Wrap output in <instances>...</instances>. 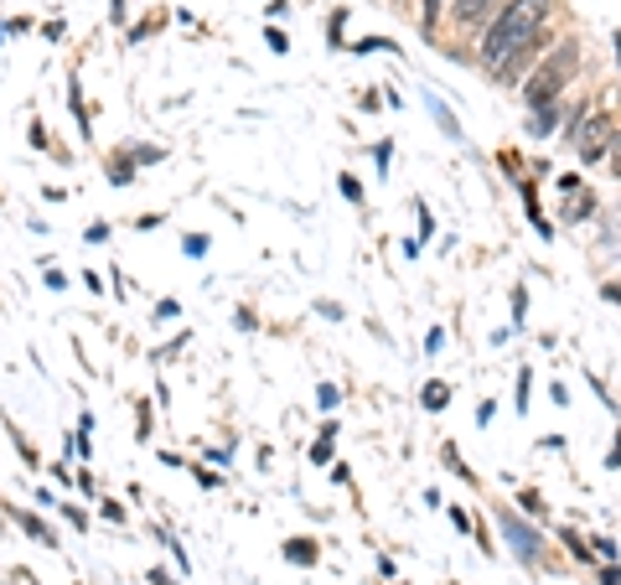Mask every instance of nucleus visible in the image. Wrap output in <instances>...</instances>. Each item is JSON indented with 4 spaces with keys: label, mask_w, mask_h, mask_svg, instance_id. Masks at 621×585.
I'll list each match as a JSON object with an SVG mask.
<instances>
[{
    "label": "nucleus",
    "mask_w": 621,
    "mask_h": 585,
    "mask_svg": "<svg viewBox=\"0 0 621 585\" xmlns=\"http://www.w3.org/2000/svg\"><path fill=\"white\" fill-rule=\"evenodd\" d=\"M549 11H554V0H508V5H503V16L493 21L487 42H482V68H497L512 47H523L529 37H539V32H544V21H549Z\"/></svg>",
    "instance_id": "f257e3e1"
},
{
    "label": "nucleus",
    "mask_w": 621,
    "mask_h": 585,
    "mask_svg": "<svg viewBox=\"0 0 621 585\" xmlns=\"http://www.w3.org/2000/svg\"><path fill=\"white\" fill-rule=\"evenodd\" d=\"M575 63H580V53H575V42H560V53L549 57L544 68L523 83V104L529 110H549V104H560V89L569 83V74H575Z\"/></svg>",
    "instance_id": "f03ea898"
},
{
    "label": "nucleus",
    "mask_w": 621,
    "mask_h": 585,
    "mask_svg": "<svg viewBox=\"0 0 621 585\" xmlns=\"http://www.w3.org/2000/svg\"><path fill=\"white\" fill-rule=\"evenodd\" d=\"M569 135L580 140V161L596 166L606 156V146H611V135H617V130H611V120H606V114H590V120H585L580 130H569Z\"/></svg>",
    "instance_id": "7ed1b4c3"
},
{
    "label": "nucleus",
    "mask_w": 621,
    "mask_h": 585,
    "mask_svg": "<svg viewBox=\"0 0 621 585\" xmlns=\"http://www.w3.org/2000/svg\"><path fill=\"white\" fill-rule=\"evenodd\" d=\"M544 42H549V32H539V37H529V42H523V47H512V53H508V57H503V63H497V68H493V74H497V83H518V78L529 74V63H533V57H539V47H544Z\"/></svg>",
    "instance_id": "20e7f679"
},
{
    "label": "nucleus",
    "mask_w": 621,
    "mask_h": 585,
    "mask_svg": "<svg viewBox=\"0 0 621 585\" xmlns=\"http://www.w3.org/2000/svg\"><path fill=\"white\" fill-rule=\"evenodd\" d=\"M497 524H503V539H508V544L518 549L523 560H539V554H544V539H539L529 524H518V513H503Z\"/></svg>",
    "instance_id": "39448f33"
},
{
    "label": "nucleus",
    "mask_w": 621,
    "mask_h": 585,
    "mask_svg": "<svg viewBox=\"0 0 621 585\" xmlns=\"http://www.w3.org/2000/svg\"><path fill=\"white\" fill-rule=\"evenodd\" d=\"M487 11H493V0H456L451 16H456L461 26H476V21H487Z\"/></svg>",
    "instance_id": "423d86ee"
},
{
    "label": "nucleus",
    "mask_w": 621,
    "mask_h": 585,
    "mask_svg": "<svg viewBox=\"0 0 621 585\" xmlns=\"http://www.w3.org/2000/svg\"><path fill=\"white\" fill-rule=\"evenodd\" d=\"M16 518H21V529L32 533V539H37V544H57V533L47 529V524H42L37 513H16Z\"/></svg>",
    "instance_id": "0eeeda50"
},
{
    "label": "nucleus",
    "mask_w": 621,
    "mask_h": 585,
    "mask_svg": "<svg viewBox=\"0 0 621 585\" xmlns=\"http://www.w3.org/2000/svg\"><path fill=\"white\" fill-rule=\"evenodd\" d=\"M285 560H291V565H316V544H306V539H291V544H285Z\"/></svg>",
    "instance_id": "6e6552de"
},
{
    "label": "nucleus",
    "mask_w": 621,
    "mask_h": 585,
    "mask_svg": "<svg viewBox=\"0 0 621 585\" xmlns=\"http://www.w3.org/2000/svg\"><path fill=\"white\" fill-rule=\"evenodd\" d=\"M554 125H560V104H549V110H533V135H549Z\"/></svg>",
    "instance_id": "1a4fd4ad"
},
{
    "label": "nucleus",
    "mask_w": 621,
    "mask_h": 585,
    "mask_svg": "<svg viewBox=\"0 0 621 585\" xmlns=\"http://www.w3.org/2000/svg\"><path fill=\"white\" fill-rule=\"evenodd\" d=\"M420 400H425V409H445V400H451V389H445V384H425Z\"/></svg>",
    "instance_id": "9d476101"
},
{
    "label": "nucleus",
    "mask_w": 621,
    "mask_h": 585,
    "mask_svg": "<svg viewBox=\"0 0 621 585\" xmlns=\"http://www.w3.org/2000/svg\"><path fill=\"white\" fill-rule=\"evenodd\" d=\"M606 161H611V171H617V177H621V130H617V135H611V146H606Z\"/></svg>",
    "instance_id": "9b49d317"
},
{
    "label": "nucleus",
    "mask_w": 621,
    "mask_h": 585,
    "mask_svg": "<svg viewBox=\"0 0 621 585\" xmlns=\"http://www.w3.org/2000/svg\"><path fill=\"white\" fill-rule=\"evenodd\" d=\"M440 5H445V0H425V32H436V21H440Z\"/></svg>",
    "instance_id": "f8f14e48"
},
{
    "label": "nucleus",
    "mask_w": 621,
    "mask_h": 585,
    "mask_svg": "<svg viewBox=\"0 0 621 585\" xmlns=\"http://www.w3.org/2000/svg\"><path fill=\"white\" fill-rule=\"evenodd\" d=\"M342 198H352V202H363V187H358V177H342Z\"/></svg>",
    "instance_id": "ddd939ff"
},
{
    "label": "nucleus",
    "mask_w": 621,
    "mask_h": 585,
    "mask_svg": "<svg viewBox=\"0 0 621 585\" xmlns=\"http://www.w3.org/2000/svg\"><path fill=\"white\" fill-rule=\"evenodd\" d=\"M596 554H601L606 565H611V560H617V544H611V539H596Z\"/></svg>",
    "instance_id": "4468645a"
},
{
    "label": "nucleus",
    "mask_w": 621,
    "mask_h": 585,
    "mask_svg": "<svg viewBox=\"0 0 621 585\" xmlns=\"http://www.w3.org/2000/svg\"><path fill=\"white\" fill-rule=\"evenodd\" d=\"M440 348H445V331H430V337H425V352H440Z\"/></svg>",
    "instance_id": "2eb2a0df"
},
{
    "label": "nucleus",
    "mask_w": 621,
    "mask_h": 585,
    "mask_svg": "<svg viewBox=\"0 0 621 585\" xmlns=\"http://www.w3.org/2000/svg\"><path fill=\"white\" fill-rule=\"evenodd\" d=\"M601 585H621V565H606L601 570Z\"/></svg>",
    "instance_id": "dca6fc26"
},
{
    "label": "nucleus",
    "mask_w": 621,
    "mask_h": 585,
    "mask_svg": "<svg viewBox=\"0 0 621 585\" xmlns=\"http://www.w3.org/2000/svg\"><path fill=\"white\" fill-rule=\"evenodd\" d=\"M606 466H621V440L611 446V461H606Z\"/></svg>",
    "instance_id": "f3484780"
},
{
    "label": "nucleus",
    "mask_w": 621,
    "mask_h": 585,
    "mask_svg": "<svg viewBox=\"0 0 621 585\" xmlns=\"http://www.w3.org/2000/svg\"><path fill=\"white\" fill-rule=\"evenodd\" d=\"M114 16H125V0H114Z\"/></svg>",
    "instance_id": "a211bd4d"
}]
</instances>
